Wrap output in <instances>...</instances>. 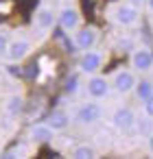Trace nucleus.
<instances>
[{
	"label": "nucleus",
	"instance_id": "f257e3e1",
	"mask_svg": "<svg viewBox=\"0 0 153 159\" xmlns=\"http://www.w3.org/2000/svg\"><path fill=\"white\" fill-rule=\"evenodd\" d=\"M114 22H116L118 26H125V29L136 26V24L140 22V11H138V7H133V5H129V2L118 5V7L114 9Z\"/></svg>",
	"mask_w": 153,
	"mask_h": 159
},
{
	"label": "nucleus",
	"instance_id": "f03ea898",
	"mask_svg": "<svg viewBox=\"0 0 153 159\" xmlns=\"http://www.w3.org/2000/svg\"><path fill=\"white\" fill-rule=\"evenodd\" d=\"M101 116H103V107H101L96 100L83 102V105L77 109V113H74V118H77L79 124H94L96 120H101Z\"/></svg>",
	"mask_w": 153,
	"mask_h": 159
},
{
	"label": "nucleus",
	"instance_id": "7ed1b4c3",
	"mask_svg": "<svg viewBox=\"0 0 153 159\" xmlns=\"http://www.w3.org/2000/svg\"><path fill=\"white\" fill-rule=\"evenodd\" d=\"M112 124H114L116 129H120V131H131V129L138 124L133 109H129V107H118V109L112 113Z\"/></svg>",
	"mask_w": 153,
	"mask_h": 159
},
{
	"label": "nucleus",
	"instance_id": "20e7f679",
	"mask_svg": "<svg viewBox=\"0 0 153 159\" xmlns=\"http://www.w3.org/2000/svg\"><path fill=\"white\" fill-rule=\"evenodd\" d=\"M136 83H138V79H136V74H133L131 70H118V72L114 74L112 87H114L118 94H129V92H133Z\"/></svg>",
	"mask_w": 153,
	"mask_h": 159
},
{
	"label": "nucleus",
	"instance_id": "39448f33",
	"mask_svg": "<svg viewBox=\"0 0 153 159\" xmlns=\"http://www.w3.org/2000/svg\"><path fill=\"white\" fill-rule=\"evenodd\" d=\"M101 66H103V52L92 50V48H88V52H83V57L79 61V68L83 74H96L101 70Z\"/></svg>",
	"mask_w": 153,
	"mask_h": 159
},
{
	"label": "nucleus",
	"instance_id": "423d86ee",
	"mask_svg": "<svg viewBox=\"0 0 153 159\" xmlns=\"http://www.w3.org/2000/svg\"><path fill=\"white\" fill-rule=\"evenodd\" d=\"M98 39V31L94 26H83V29H77V35H74V48H81V50H88V48H94Z\"/></svg>",
	"mask_w": 153,
	"mask_h": 159
},
{
	"label": "nucleus",
	"instance_id": "0eeeda50",
	"mask_svg": "<svg viewBox=\"0 0 153 159\" xmlns=\"http://www.w3.org/2000/svg\"><path fill=\"white\" fill-rule=\"evenodd\" d=\"M59 24L64 31H77L81 24V13L77 7H64L59 11Z\"/></svg>",
	"mask_w": 153,
	"mask_h": 159
},
{
	"label": "nucleus",
	"instance_id": "6e6552de",
	"mask_svg": "<svg viewBox=\"0 0 153 159\" xmlns=\"http://www.w3.org/2000/svg\"><path fill=\"white\" fill-rule=\"evenodd\" d=\"M88 94L98 100V98H105L109 94V81L105 76H98V74H90V81H88Z\"/></svg>",
	"mask_w": 153,
	"mask_h": 159
},
{
	"label": "nucleus",
	"instance_id": "1a4fd4ad",
	"mask_svg": "<svg viewBox=\"0 0 153 159\" xmlns=\"http://www.w3.org/2000/svg\"><path fill=\"white\" fill-rule=\"evenodd\" d=\"M53 135H55V129L48 122H37L29 129V139L35 142V144H46V142L53 139Z\"/></svg>",
	"mask_w": 153,
	"mask_h": 159
},
{
	"label": "nucleus",
	"instance_id": "9d476101",
	"mask_svg": "<svg viewBox=\"0 0 153 159\" xmlns=\"http://www.w3.org/2000/svg\"><path fill=\"white\" fill-rule=\"evenodd\" d=\"M29 52H31V42L29 39H16V42H11L7 46V59L13 61V63L22 61L24 57H29Z\"/></svg>",
	"mask_w": 153,
	"mask_h": 159
},
{
	"label": "nucleus",
	"instance_id": "9b49d317",
	"mask_svg": "<svg viewBox=\"0 0 153 159\" xmlns=\"http://www.w3.org/2000/svg\"><path fill=\"white\" fill-rule=\"evenodd\" d=\"M131 66L136 72H149L153 68V52L149 48H138L131 55Z\"/></svg>",
	"mask_w": 153,
	"mask_h": 159
},
{
	"label": "nucleus",
	"instance_id": "f8f14e48",
	"mask_svg": "<svg viewBox=\"0 0 153 159\" xmlns=\"http://www.w3.org/2000/svg\"><path fill=\"white\" fill-rule=\"evenodd\" d=\"M35 29L37 31H48V29H53V24H55V13L50 11V9H37V13H35Z\"/></svg>",
	"mask_w": 153,
	"mask_h": 159
},
{
	"label": "nucleus",
	"instance_id": "ddd939ff",
	"mask_svg": "<svg viewBox=\"0 0 153 159\" xmlns=\"http://www.w3.org/2000/svg\"><path fill=\"white\" fill-rule=\"evenodd\" d=\"M22 109H24V96L11 94V96L7 98V102H5V113H7L9 118H18V116L22 113Z\"/></svg>",
	"mask_w": 153,
	"mask_h": 159
},
{
	"label": "nucleus",
	"instance_id": "4468645a",
	"mask_svg": "<svg viewBox=\"0 0 153 159\" xmlns=\"http://www.w3.org/2000/svg\"><path fill=\"white\" fill-rule=\"evenodd\" d=\"M55 131H66L68 126H70V116L66 113V111H55V113H50V118L46 120Z\"/></svg>",
	"mask_w": 153,
	"mask_h": 159
},
{
	"label": "nucleus",
	"instance_id": "2eb2a0df",
	"mask_svg": "<svg viewBox=\"0 0 153 159\" xmlns=\"http://www.w3.org/2000/svg\"><path fill=\"white\" fill-rule=\"evenodd\" d=\"M133 92H136V96L144 102L146 98H151V96H153V81H149V79L138 81V83H136V87H133Z\"/></svg>",
	"mask_w": 153,
	"mask_h": 159
},
{
	"label": "nucleus",
	"instance_id": "dca6fc26",
	"mask_svg": "<svg viewBox=\"0 0 153 159\" xmlns=\"http://www.w3.org/2000/svg\"><path fill=\"white\" fill-rule=\"evenodd\" d=\"M79 85H81V76H79V72H72V74H68L66 81H64V92H66L68 96H72V94L79 92Z\"/></svg>",
	"mask_w": 153,
	"mask_h": 159
},
{
	"label": "nucleus",
	"instance_id": "f3484780",
	"mask_svg": "<svg viewBox=\"0 0 153 159\" xmlns=\"http://www.w3.org/2000/svg\"><path fill=\"white\" fill-rule=\"evenodd\" d=\"M72 157H77V159H92V157H96V150H94V146L81 144V146H77L72 150Z\"/></svg>",
	"mask_w": 153,
	"mask_h": 159
},
{
	"label": "nucleus",
	"instance_id": "a211bd4d",
	"mask_svg": "<svg viewBox=\"0 0 153 159\" xmlns=\"http://www.w3.org/2000/svg\"><path fill=\"white\" fill-rule=\"evenodd\" d=\"M144 113H146L149 118H153V96L144 100Z\"/></svg>",
	"mask_w": 153,
	"mask_h": 159
},
{
	"label": "nucleus",
	"instance_id": "6ab92c4d",
	"mask_svg": "<svg viewBox=\"0 0 153 159\" xmlns=\"http://www.w3.org/2000/svg\"><path fill=\"white\" fill-rule=\"evenodd\" d=\"M5 50H7V37H5L2 33H0V55H2Z\"/></svg>",
	"mask_w": 153,
	"mask_h": 159
},
{
	"label": "nucleus",
	"instance_id": "aec40b11",
	"mask_svg": "<svg viewBox=\"0 0 153 159\" xmlns=\"http://www.w3.org/2000/svg\"><path fill=\"white\" fill-rule=\"evenodd\" d=\"M146 146H149V152L153 155V133H151V135L146 137Z\"/></svg>",
	"mask_w": 153,
	"mask_h": 159
},
{
	"label": "nucleus",
	"instance_id": "412c9836",
	"mask_svg": "<svg viewBox=\"0 0 153 159\" xmlns=\"http://www.w3.org/2000/svg\"><path fill=\"white\" fill-rule=\"evenodd\" d=\"M125 2H129V5H133V7H140V5L146 2V0H125Z\"/></svg>",
	"mask_w": 153,
	"mask_h": 159
},
{
	"label": "nucleus",
	"instance_id": "4be33fe9",
	"mask_svg": "<svg viewBox=\"0 0 153 159\" xmlns=\"http://www.w3.org/2000/svg\"><path fill=\"white\" fill-rule=\"evenodd\" d=\"M146 5H149V9L153 11V0H146Z\"/></svg>",
	"mask_w": 153,
	"mask_h": 159
},
{
	"label": "nucleus",
	"instance_id": "5701e85b",
	"mask_svg": "<svg viewBox=\"0 0 153 159\" xmlns=\"http://www.w3.org/2000/svg\"><path fill=\"white\" fill-rule=\"evenodd\" d=\"M151 70H153V68H151Z\"/></svg>",
	"mask_w": 153,
	"mask_h": 159
}]
</instances>
